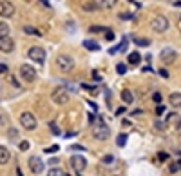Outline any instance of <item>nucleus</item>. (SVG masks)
<instances>
[{
    "instance_id": "obj_26",
    "label": "nucleus",
    "mask_w": 181,
    "mask_h": 176,
    "mask_svg": "<svg viewBox=\"0 0 181 176\" xmlns=\"http://www.w3.org/2000/svg\"><path fill=\"white\" fill-rule=\"evenodd\" d=\"M7 133H9V140L11 142H18V133H16V129H9V131H7Z\"/></svg>"
},
{
    "instance_id": "obj_5",
    "label": "nucleus",
    "mask_w": 181,
    "mask_h": 176,
    "mask_svg": "<svg viewBox=\"0 0 181 176\" xmlns=\"http://www.w3.org/2000/svg\"><path fill=\"white\" fill-rule=\"evenodd\" d=\"M51 98H53L54 104L65 105L67 102H69V93H67L65 87H56V89L53 91V94H51Z\"/></svg>"
},
{
    "instance_id": "obj_39",
    "label": "nucleus",
    "mask_w": 181,
    "mask_h": 176,
    "mask_svg": "<svg viewBox=\"0 0 181 176\" xmlns=\"http://www.w3.org/2000/svg\"><path fill=\"white\" fill-rule=\"evenodd\" d=\"M4 73H7V65L6 64H0V74H4Z\"/></svg>"
},
{
    "instance_id": "obj_17",
    "label": "nucleus",
    "mask_w": 181,
    "mask_h": 176,
    "mask_svg": "<svg viewBox=\"0 0 181 176\" xmlns=\"http://www.w3.org/2000/svg\"><path fill=\"white\" fill-rule=\"evenodd\" d=\"M121 100H123L125 104H132V102H134V94L130 93L129 89H123V91H121Z\"/></svg>"
},
{
    "instance_id": "obj_32",
    "label": "nucleus",
    "mask_w": 181,
    "mask_h": 176,
    "mask_svg": "<svg viewBox=\"0 0 181 176\" xmlns=\"http://www.w3.org/2000/svg\"><path fill=\"white\" fill-rule=\"evenodd\" d=\"M27 149H29V142H27V140L20 142V151H27Z\"/></svg>"
},
{
    "instance_id": "obj_20",
    "label": "nucleus",
    "mask_w": 181,
    "mask_h": 176,
    "mask_svg": "<svg viewBox=\"0 0 181 176\" xmlns=\"http://www.w3.org/2000/svg\"><path fill=\"white\" fill-rule=\"evenodd\" d=\"M116 144H118V147H125V144H127V135L125 133H120L116 138Z\"/></svg>"
},
{
    "instance_id": "obj_8",
    "label": "nucleus",
    "mask_w": 181,
    "mask_h": 176,
    "mask_svg": "<svg viewBox=\"0 0 181 176\" xmlns=\"http://www.w3.org/2000/svg\"><path fill=\"white\" fill-rule=\"evenodd\" d=\"M169 18H165V17H156L154 20H152V24H150V27L154 29L156 33H165L167 29H169Z\"/></svg>"
},
{
    "instance_id": "obj_35",
    "label": "nucleus",
    "mask_w": 181,
    "mask_h": 176,
    "mask_svg": "<svg viewBox=\"0 0 181 176\" xmlns=\"http://www.w3.org/2000/svg\"><path fill=\"white\" fill-rule=\"evenodd\" d=\"M112 160H114V156H112V155H107L105 158H103V164H111Z\"/></svg>"
},
{
    "instance_id": "obj_1",
    "label": "nucleus",
    "mask_w": 181,
    "mask_h": 176,
    "mask_svg": "<svg viewBox=\"0 0 181 176\" xmlns=\"http://www.w3.org/2000/svg\"><path fill=\"white\" fill-rule=\"evenodd\" d=\"M93 136H94L96 140H107L111 136V129H109V125L102 118H98L96 124L93 125Z\"/></svg>"
},
{
    "instance_id": "obj_33",
    "label": "nucleus",
    "mask_w": 181,
    "mask_h": 176,
    "mask_svg": "<svg viewBox=\"0 0 181 176\" xmlns=\"http://www.w3.org/2000/svg\"><path fill=\"white\" fill-rule=\"evenodd\" d=\"M120 18H123V20H132L134 17H132V15H129V13H121V15H120Z\"/></svg>"
},
{
    "instance_id": "obj_34",
    "label": "nucleus",
    "mask_w": 181,
    "mask_h": 176,
    "mask_svg": "<svg viewBox=\"0 0 181 176\" xmlns=\"http://www.w3.org/2000/svg\"><path fill=\"white\" fill-rule=\"evenodd\" d=\"M169 171H170V173H176V171H179V167H178V162H176V164H170Z\"/></svg>"
},
{
    "instance_id": "obj_44",
    "label": "nucleus",
    "mask_w": 181,
    "mask_h": 176,
    "mask_svg": "<svg viewBox=\"0 0 181 176\" xmlns=\"http://www.w3.org/2000/svg\"><path fill=\"white\" fill-rule=\"evenodd\" d=\"M49 164H51V165H56V164H58V160H56V158H51V160H49Z\"/></svg>"
},
{
    "instance_id": "obj_29",
    "label": "nucleus",
    "mask_w": 181,
    "mask_h": 176,
    "mask_svg": "<svg viewBox=\"0 0 181 176\" xmlns=\"http://www.w3.org/2000/svg\"><path fill=\"white\" fill-rule=\"evenodd\" d=\"M98 31H105V27H100V26H91L89 33H98Z\"/></svg>"
},
{
    "instance_id": "obj_31",
    "label": "nucleus",
    "mask_w": 181,
    "mask_h": 176,
    "mask_svg": "<svg viewBox=\"0 0 181 176\" xmlns=\"http://www.w3.org/2000/svg\"><path fill=\"white\" fill-rule=\"evenodd\" d=\"M49 127H51V131H53V135H60V129L56 127V124H54V122H51V124H49Z\"/></svg>"
},
{
    "instance_id": "obj_47",
    "label": "nucleus",
    "mask_w": 181,
    "mask_h": 176,
    "mask_svg": "<svg viewBox=\"0 0 181 176\" xmlns=\"http://www.w3.org/2000/svg\"><path fill=\"white\" fill-rule=\"evenodd\" d=\"M178 167H179V171H181V160H179V162H178Z\"/></svg>"
},
{
    "instance_id": "obj_16",
    "label": "nucleus",
    "mask_w": 181,
    "mask_h": 176,
    "mask_svg": "<svg viewBox=\"0 0 181 176\" xmlns=\"http://www.w3.org/2000/svg\"><path fill=\"white\" fill-rule=\"evenodd\" d=\"M132 42L139 45V47H149L150 45V40L149 38H141V36H132Z\"/></svg>"
},
{
    "instance_id": "obj_48",
    "label": "nucleus",
    "mask_w": 181,
    "mask_h": 176,
    "mask_svg": "<svg viewBox=\"0 0 181 176\" xmlns=\"http://www.w3.org/2000/svg\"><path fill=\"white\" fill-rule=\"evenodd\" d=\"M129 2H130V4H138V2H134V0H129Z\"/></svg>"
},
{
    "instance_id": "obj_23",
    "label": "nucleus",
    "mask_w": 181,
    "mask_h": 176,
    "mask_svg": "<svg viewBox=\"0 0 181 176\" xmlns=\"http://www.w3.org/2000/svg\"><path fill=\"white\" fill-rule=\"evenodd\" d=\"M47 176H65V173L62 169H58V167H53V169L47 171Z\"/></svg>"
},
{
    "instance_id": "obj_12",
    "label": "nucleus",
    "mask_w": 181,
    "mask_h": 176,
    "mask_svg": "<svg viewBox=\"0 0 181 176\" xmlns=\"http://www.w3.org/2000/svg\"><path fill=\"white\" fill-rule=\"evenodd\" d=\"M13 49H15V40L11 36H0V51L13 53Z\"/></svg>"
},
{
    "instance_id": "obj_22",
    "label": "nucleus",
    "mask_w": 181,
    "mask_h": 176,
    "mask_svg": "<svg viewBox=\"0 0 181 176\" xmlns=\"http://www.w3.org/2000/svg\"><path fill=\"white\" fill-rule=\"evenodd\" d=\"M82 7H84L85 11H96V9H98V4L91 0V2H84V6H82Z\"/></svg>"
},
{
    "instance_id": "obj_43",
    "label": "nucleus",
    "mask_w": 181,
    "mask_h": 176,
    "mask_svg": "<svg viewBox=\"0 0 181 176\" xmlns=\"http://www.w3.org/2000/svg\"><path fill=\"white\" fill-rule=\"evenodd\" d=\"M89 105H91V109H93V111H96V109H98V105H96L94 102H91V100H89Z\"/></svg>"
},
{
    "instance_id": "obj_6",
    "label": "nucleus",
    "mask_w": 181,
    "mask_h": 176,
    "mask_svg": "<svg viewBox=\"0 0 181 176\" xmlns=\"http://www.w3.org/2000/svg\"><path fill=\"white\" fill-rule=\"evenodd\" d=\"M20 76L25 80V82H34L36 78V69L29 65V64H22L20 65Z\"/></svg>"
},
{
    "instance_id": "obj_3",
    "label": "nucleus",
    "mask_w": 181,
    "mask_h": 176,
    "mask_svg": "<svg viewBox=\"0 0 181 176\" xmlns=\"http://www.w3.org/2000/svg\"><path fill=\"white\" fill-rule=\"evenodd\" d=\"M27 56L31 58L33 62H36V64L42 65V64L45 62V49L40 47V45H33V47H29V51H27Z\"/></svg>"
},
{
    "instance_id": "obj_15",
    "label": "nucleus",
    "mask_w": 181,
    "mask_h": 176,
    "mask_svg": "<svg viewBox=\"0 0 181 176\" xmlns=\"http://www.w3.org/2000/svg\"><path fill=\"white\" fill-rule=\"evenodd\" d=\"M169 102H170V105H174V107H181V94L172 93L170 96H169Z\"/></svg>"
},
{
    "instance_id": "obj_27",
    "label": "nucleus",
    "mask_w": 181,
    "mask_h": 176,
    "mask_svg": "<svg viewBox=\"0 0 181 176\" xmlns=\"http://www.w3.org/2000/svg\"><path fill=\"white\" fill-rule=\"evenodd\" d=\"M105 40H109V42H112L114 40V33H112V29H105Z\"/></svg>"
},
{
    "instance_id": "obj_9",
    "label": "nucleus",
    "mask_w": 181,
    "mask_h": 176,
    "mask_svg": "<svg viewBox=\"0 0 181 176\" xmlns=\"http://www.w3.org/2000/svg\"><path fill=\"white\" fill-rule=\"evenodd\" d=\"M160 58H161V62L165 64V65H170V64L176 62L178 55H176V51H174L172 47H165V49L160 53Z\"/></svg>"
},
{
    "instance_id": "obj_19",
    "label": "nucleus",
    "mask_w": 181,
    "mask_h": 176,
    "mask_svg": "<svg viewBox=\"0 0 181 176\" xmlns=\"http://www.w3.org/2000/svg\"><path fill=\"white\" fill-rule=\"evenodd\" d=\"M116 2L118 0H98V4H100L102 7H107V9H109V7H114Z\"/></svg>"
},
{
    "instance_id": "obj_18",
    "label": "nucleus",
    "mask_w": 181,
    "mask_h": 176,
    "mask_svg": "<svg viewBox=\"0 0 181 176\" xmlns=\"http://www.w3.org/2000/svg\"><path fill=\"white\" fill-rule=\"evenodd\" d=\"M84 47L89 49V51H100V45H98V42H94V40H85L84 42Z\"/></svg>"
},
{
    "instance_id": "obj_46",
    "label": "nucleus",
    "mask_w": 181,
    "mask_h": 176,
    "mask_svg": "<svg viewBox=\"0 0 181 176\" xmlns=\"http://www.w3.org/2000/svg\"><path fill=\"white\" fill-rule=\"evenodd\" d=\"M40 2H42L43 6H49V0H40Z\"/></svg>"
},
{
    "instance_id": "obj_21",
    "label": "nucleus",
    "mask_w": 181,
    "mask_h": 176,
    "mask_svg": "<svg viewBox=\"0 0 181 176\" xmlns=\"http://www.w3.org/2000/svg\"><path fill=\"white\" fill-rule=\"evenodd\" d=\"M0 36H9V26L0 20Z\"/></svg>"
},
{
    "instance_id": "obj_41",
    "label": "nucleus",
    "mask_w": 181,
    "mask_h": 176,
    "mask_svg": "<svg viewBox=\"0 0 181 176\" xmlns=\"http://www.w3.org/2000/svg\"><path fill=\"white\" fill-rule=\"evenodd\" d=\"M158 158L163 162V160H167V158H169V155H167V153H160V155H158Z\"/></svg>"
},
{
    "instance_id": "obj_38",
    "label": "nucleus",
    "mask_w": 181,
    "mask_h": 176,
    "mask_svg": "<svg viewBox=\"0 0 181 176\" xmlns=\"http://www.w3.org/2000/svg\"><path fill=\"white\" fill-rule=\"evenodd\" d=\"M93 78H94L96 82H100V80H102V76H100V73H98V71H93Z\"/></svg>"
},
{
    "instance_id": "obj_14",
    "label": "nucleus",
    "mask_w": 181,
    "mask_h": 176,
    "mask_svg": "<svg viewBox=\"0 0 181 176\" xmlns=\"http://www.w3.org/2000/svg\"><path fill=\"white\" fill-rule=\"evenodd\" d=\"M127 62L130 64V65H134V67H136V65H139V62H141V55H139L138 51L130 53V55H129V58H127Z\"/></svg>"
},
{
    "instance_id": "obj_11",
    "label": "nucleus",
    "mask_w": 181,
    "mask_h": 176,
    "mask_svg": "<svg viewBox=\"0 0 181 176\" xmlns=\"http://www.w3.org/2000/svg\"><path fill=\"white\" fill-rule=\"evenodd\" d=\"M71 167L75 169L76 173H82V171H85V167H87V160L84 158V156L75 155L73 158H71Z\"/></svg>"
},
{
    "instance_id": "obj_30",
    "label": "nucleus",
    "mask_w": 181,
    "mask_h": 176,
    "mask_svg": "<svg viewBox=\"0 0 181 176\" xmlns=\"http://www.w3.org/2000/svg\"><path fill=\"white\" fill-rule=\"evenodd\" d=\"M152 100H154L158 105H161V93H154L152 94Z\"/></svg>"
},
{
    "instance_id": "obj_24",
    "label": "nucleus",
    "mask_w": 181,
    "mask_h": 176,
    "mask_svg": "<svg viewBox=\"0 0 181 176\" xmlns=\"http://www.w3.org/2000/svg\"><path fill=\"white\" fill-rule=\"evenodd\" d=\"M24 31L27 33V35H34V36H42V33L38 31V29H34V27H31V26H25V27H24Z\"/></svg>"
},
{
    "instance_id": "obj_7",
    "label": "nucleus",
    "mask_w": 181,
    "mask_h": 176,
    "mask_svg": "<svg viewBox=\"0 0 181 176\" xmlns=\"http://www.w3.org/2000/svg\"><path fill=\"white\" fill-rule=\"evenodd\" d=\"M27 165L31 169V173H34V174H40V173H43V169H45V164L42 162L40 156H31L27 160Z\"/></svg>"
},
{
    "instance_id": "obj_37",
    "label": "nucleus",
    "mask_w": 181,
    "mask_h": 176,
    "mask_svg": "<svg viewBox=\"0 0 181 176\" xmlns=\"http://www.w3.org/2000/svg\"><path fill=\"white\" fill-rule=\"evenodd\" d=\"M165 113V105H158L156 107V114H163Z\"/></svg>"
},
{
    "instance_id": "obj_40",
    "label": "nucleus",
    "mask_w": 181,
    "mask_h": 176,
    "mask_svg": "<svg viewBox=\"0 0 181 176\" xmlns=\"http://www.w3.org/2000/svg\"><path fill=\"white\" fill-rule=\"evenodd\" d=\"M71 149H73V151H85V147H82V145H73Z\"/></svg>"
},
{
    "instance_id": "obj_2",
    "label": "nucleus",
    "mask_w": 181,
    "mask_h": 176,
    "mask_svg": "<svg viewBox=\"0 0 181 176\" xmlns=\"http://www.w3.org/2000/svg\"><path fill=\"white\" fill-rule=\"evenodd\" d=\"M56 67L64 73H69L75 69V58L69 56V55H58L56 58Z\"/></svg>"
},
{
    "instance_id": "obj_25",
    "label": "nucleus",
    "mask_w": 181,
    "mask_h": 176,
    "mask_svg": "<svg viewBox=\"0 0 181 176\" xmlns=\"http://www.w3.org/2000/svg\"><path fill=\"white\" fill-rule=\"evenodd\" d=\"M116 73H118V74H125V73H127V64L118 62L116 64Z\"/></svg>"
},
{
    "instance_id": "obj_10",
    "label": "nucleus",
    "mask_w": 181,
    "mask_h": 176,
    "mask_svg": "<svg viewBox=\"0 0 181 176\" xmlns=\"http://www.w3.org/2000/svg\"><path fill=\"white\" fill-rule=\"evenodd\" d=\"M15 15V6L9 0H0V17L2 18H9Z\"/></svg>"
},
{
    "instance_id": "obj_42",
    "label": "nucleus",
    "mask_w": 181,
    "mask_h": 176,
    "mask_svg": "<svg viewBox=\"0 0 181 176\" xmlns=\"http://www.w3.org/2000/svg\"><path fill=\"white\" fill-rule=\"evenodd\" d=\"M125 113V107H120V109H116V114L120 116V114H123Z\"/></svg>"
},
{
    "instance_id": "obj_4",
    "label": "nucleus",
    "mask_w": 181,
    "mask_h": 176,
    "mask_svg": "<svg viewBox=\"0 0 181 176\" xmlns=\"http://www.w3.org/2000/svg\"><path fill=\"white\" fill-rule=\"evenodd\" d=\"M20 124L24 129H27V131H33V129H36V116L29 111H24L20 114Z\"/></svg>"
},
{
    "instance_id": "obj_36",
    "label": "nucleus",
    "mask_w": 181,
    "mask_h": 176,
    "mask_svg": "<svg viewBox=\"0 0 181 176\" xmlns=\"http://www.w3.org/2000/svg\"><path fill=\"white\" fill-rule=\"evenodd\" d=\"M160 76H163V78H169V71L161 67V69H160Z\"/></svg>"
},
{
    "instance_id": "obj_28",
    "label": "nucleus",
    "mask_w": 181,
    "mask_h": 176,
    "mask_svg": "<svg viewBox=\"0 0 181 176\" xmlns=\"http://www.w3.org/2000/svg\"><path fill=\"white\" fill-rule=\"evenodd\" d=\"M58 149H60V145H51V147H45L43 151H45V153H49V155H53V153H56Z\"/></svg>"
},
{
    "instance_id": "obj_13",
    "label": "nucleus",
    "mask_w": 181,
    "mask_h": 176,
    "mask_svg": "<svg viewBox=\"0 0 181 176\" xmlns=\"http://www.w3.org/2000/svg\"><path fill=\"white\" fill-rule=\"evenodd\" d=\"M9 160H11L9 149H7V147H4V145H0V165H6Z\"/></svg>"
},
{
    "instance_id": "obj_45",
    "label": "nucleus",
    "mask_w": 181,
    "mask_h": 176,
    "mask_svg": "<svg viewBox=\"0 0 181 176\" xmlns=\"http://www.w3.org/2000/svg\"><path fill=\"white\" fill-rule=\"evenodd\" d=\"M16 176H24L22 174V171H20V167H16Z\"/></svg>"
}]
</instances>
